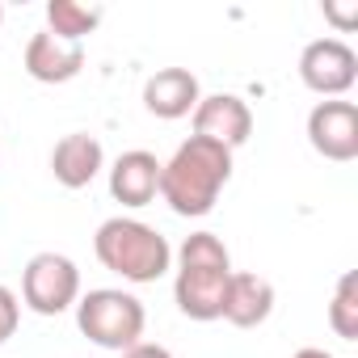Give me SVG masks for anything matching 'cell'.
Instances as JSON below:
<instances>
[{
	"mask_svg": "<svg viewBox=\"0 0 358 358\" xmlns=\"http://www.w3.org/2000/svg\"><path fill=\"white\" fill-rule=\"evenodd\" d=\"M199 101H203V89H199V76L190 68H160L143 85V110L156 118H169V122L194 114Z\"/></svg>",
	"mask_w": 358,
	"mask_h": 358,
	"instance_id": "9c48e42d",
	"label": "cell"
},
{
	"mask_svg": "<svg viewBox=\"0 0 358 358\" xmlns=\"http://www.w3.org/2000/svg\"><path fill=\"white\" fill-rule=\"evenodd\" d=\"M101 169H106V152H101V143H97L93 135H85V131L64 135V139L55 143V152H51V173H55V182L68 186V190H85Z\"/></svg>",
	"mask_w": 358,
	"mask_h": 358,
	"instance_id": "7c38bea8",
	"label": "cell"
},
{
	"mask_svg": "<svg viewBox=\"0 0 358 358\" xmlns=\"http://www.w3.org/2000/svg\"><path fill=\"white\" fill-rule=\"evenodd\" d=\"M270 312H274V287H270V278H262V274H236L232 270L220 320H228L236 329H257V324L270 320Z\"/></svg>",
	"mask_w": 358,
	"mask_h": 358,
	"instance_id": "4fadbf2b",
	"label": "cell"
},
{
	"mask_svg": "<svg viewBox=\"0 0 358 358\" xmlns=\"http://www.w3.org/2000/svg\"><path fill=\"white\" fill-rule=\"evenodd\" d=\"M232 278V253L215 232H194L177 249V278H173V299L190 320H220L224 316V295Z\"/></svg>",
	"mask_w": 358,
	"mask_h": 358,
	"instance_id": "7a4b0ae2",
	"label": "cell"
},
{
	"mask_svg": "<svg viewBox=\"0 0 358 358\" xmlns=\"http://www.w3.org/2000/svg\"><path fill=\"white\" fill-rule=\"evenodd\" d=\"M101 22L97 5H80V0H47V30L64 43H85Z\"/></svg>",
	"mask_w": 358,
	"mask_h": 358,
	"instance_id": "5bb4252c",
	"label": "cell"
},
{
	"mask_svg": "<svg viewBox=\"0 0 358 358\" xmlns=\"http://www.w3.org/2000/svg\"><path fill=\"white\" fill-rule=\"evenodd\" d=\"M324 22H333L341 34L358 26V0H350V5H333V0H324Z\"/></svg>",
	"mask_w": 358,
	"mask_h": 358,
	"instance_id": "e0dca14e",
	"label": "cell"
},
{
	"mask_svg": "<svg viewBox=\"0 0 358 358\" xmlns=\"http://www.w3.org/2000/svg\"><path fill=\"white\" fill-rule=\"evenodd\" d=\"M85 68V43H64L51 30H38L26 43V72L38 85H68Z\"/></svg>",
	"mask_w": 358,
	"mask_h": 358,
	"instance_id": "30bf717a",
	"label": "cell"
},
{
	"mask_svg": "<svg viewBox=\"0 0 358 358\" xmlns=\"http://www.w3.org/2000/svg\"><path fill=\"white\" fill-rule=\"evenodd\" d=\"M329 324L341 341H358V274L354 270H345L337 278V291L329 303Z\"/></svg>",
	"mask_w": 358,
	"mask_h": 358,
	"instance_id": "9a60e30c",
	"label": "cell"
},
{
	"mask_svg": "<svg viewBox=\"0 0 358 358\" xmlns=\"http://www.w3.org/2000/svg\"><path fill=\"white\" fill-rule=\"evenodd\" d=\"M76 324L80 333L101 345V350H131L143 341V324H148V312L143 303L131 295V291H118V287H97L89 295L76 299Z\"/></svg>",
	"mask_w": 358,
	"mask_h": 358,
	"instance_id": "277c9868",
	"label": "cell"
},
{
	"mask_svg": "<svg viewBox=\"0 0 358 358\" xmlns=\"http://www.w3.org/2000/svg\"><path fill=\"white\" fill-rule=\"evenodd\" d=\"M190 118H194V135H203L211 143H224L228 152L241 148L253 135V110L236 93H211V97H203Z\"/></svg>",
	"mask_w": 358,
	"mask_h": 358,
	"instance_id": "ba28073f",
	"label": "cell"
},
{
	"mask_svg": "<svg viewBox=\"0 0 358 358\" xmlns=\"http://www.w3.org/2000/svg\"><path fill=\"white\" fill-rule=\"evenodd\" d=\"M118 358H173L164 345H152V341H139V345H131V350H122Z\"/></svg>",
	"mask_w": 358,
	"mask_h": 358,
	"instance_id": "ac0fdd59",
	"label": "cell"
},
{
	"mask_svg": "<svg viewBox=\"0 0 358 358\" xmlns=\"http://www.w3.org/2000/svg\"><path fill=\"white\" fill-rule=\"evenodd\" d=\"M232 177V152L224 143H211L203 135H190L164 164H160V199L173 215L203 220L215 211L220 190Z\"/></svg>",
	"mask_w": 358,
	"mask_h": 358,
	"instance_id": "6da1fadb",
	"label": "cell"
},
{
	"mask_svg": "<svg viewBox=\"0 0 358 358\" xmlns=\"http://www.w3.org/2000/svg\"><path fill=\"white\" fill-rule=\"evenodd\" d=\"M291 358H333L329 350H320V345H303V350H295Z\"/></svg>",
	"mask_w": 358,
	"mask_h": 358,
	"instance_id": "d6986e66",
	"label": "cell"
},
{
	"mask_svg": "<svg viewBox=\"0 0 358 358\" xmlns=\"http://www.w3.org/2000/svg\"><path fill=\"white\" fill-rule=\"evenodd\" d=\"M0 22H5V5H0Z\"/></svg>",
	"mask_w": 358,
	"mask_h": 358,
	"instance_id": "ffe728a7",
	"label": "cell"
},
{
	"mask_svg": "<svg viewBox=\"0 0 358 358\" xmlns=\"http://www.w3.org/2000/svg\"><path fill=\"white\" fill-rule=\"evenodd\" d=\"M17 320H22V303L9 287H0V345H5L13 333H17Z\"/></svg>",
	"mask_w": 358,
	"mask_h": 358,
	"instance_id": "2e32d148",
	"label": "cell"
},
{
	"mask_svg": "<svg viewBox=\"0 0 358 358\" xmlns=\"http://www.w3.org/2000/svg\"><path fill=\"white\" fill-rule=\"evenodd\" d=\"M110 194L122 207H148L160 194V160L143 148H131L110 169Z\"/></svg>",
	"mask_w": 358,
	"mask_h": 358,
	"instance_id": "8fae6325",
	"label": "cell"
},
{
	"mask_svg": "<svg viewBox=\"0 0 358 358\" xmlns=\"http://www.w3.org/2000/svg\"><path fill=\"white\" fill-rule=\"evenodd\" d=\"M22 299L38 316H59L80 299V270L64 253H34L22 270Z\"/></svg>",
	"mask_w": 358,
	"mask_h": 358,
	"instance_id": "5b68a950",
	"label": "cell"
},
{
	"mask_svg": "<svg viewBox=\"0 0 358 358\" xmlns=\"http://www.w3.org/2000/svg\"><path fill=\"white\" fill-rule=\"evenodd\" d=\"M308 143L324 156V160H354L358 156V106L354 101H316L308 114Z\"/></svg>",
	"mask_w": 358,
	"mask_h": 358,
	"instance_id": "52a82bcc",
	"label": "cell"
},
{
	"mask_svg": "<svg viewBox=\"0 0 358 358\" xmlns=\"http://www.w3.org/2000/svg\"><path fill=\"white\" fill-rule=\"evenodd\" d=\"M93 253H97V262H101L110 274H118V278H127V282H156V278H164L169 266H173L169 241H164L152 224L127 220V215H114V220H106V224L97 228Z\"/></svg>",
	"mask_w": 358,
	"mask_h": 358,
	"instance_id": "3957f363",
	"label": "cell"
},
{
	"mask_svg": "<svg viewBox=\"0 0 358 358\" xmlns=\"http://www.w3.org/2000/svg\"><path fill=\"white\" fill-rule=\"evenodd\" d=\"M299 80L312 93L329 97V101L341 97V93H350L354 80H358V55H354V47L341 43V38H316V43H308L303 55H299Z\"/></svg>",
	"mask_w": 358,
	"mask_h": 358,
	"instance_id": "8992f818",
	"label": "cell"
}]
</instances>
